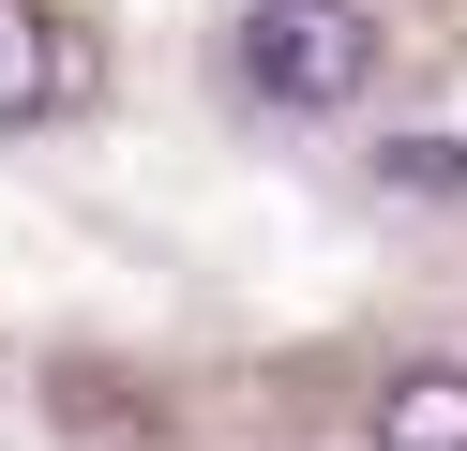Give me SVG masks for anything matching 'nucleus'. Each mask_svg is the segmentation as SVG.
Listing matches in <instances>:
<instances>
[{
  "label": "nucleus",
  "mask_w": 467,
  "mask_h": 451,
  "mask_svg": "<svg viewBox=\"0 0 467 451\" xmlns=\"http://www.w3.org/2000/svg\"><path fill=\"white\" fill-rule=\"evenodd\" d=\"M242 76L317 120V106H347V90L377 76V15H362V0H256V15H242Z\"/></svg>",
  "instance_id": "1"
},
{
  "label": "nucleus",
  "mask_w": 467,
  "mask_h": 451,
  "mask_svg": "<svg viewBox=\"0 0 467 451\" xmlns=\"http://www.w3.org/2000/svg\"><path fill=\"white\" fill-rule=\"evenodd\" d=\"M377 451H467V361H392L377 376Z\"/></svg>",
  "instance_id": "2"
},
{
  "label": "nucleus",
  "mask_w": 467,
  "mask_h": 451,
  "mask_svg": "<svg viewBox=\"0 0 467 451\" xmlns=\"http://www.w3.org/2000/svg\"><path fill=\"white\" fill-rule=\"evenodd\" d=\"M61 76H76V60H61V30H46L31 0H0V136L61 106Z\"/></svg>",
  "instance_id": "3"
},
{
  "label": "nucleus",
  "mask_w": 467,
  "mask_h": 451,
  "mask_svg": "<svg viewBox=\"0 0 467 451\" xmlns=\"http://www.w3.org/2000/svg\"><path fill=\"white\" fill-rule=\"evenodd\" d=\"M377 180H392V196H467V136H392Z\"/></svg>",
  "instance_id": "4"
}]
</instances>
